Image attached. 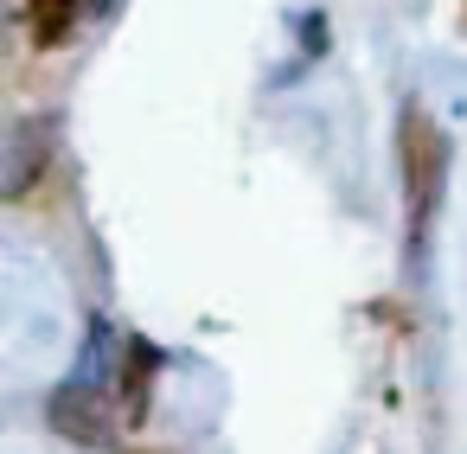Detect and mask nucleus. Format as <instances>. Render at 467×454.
I'll return each mask as SVG.
<instances>
[{"label": "nucleus", "instance_id": "nucleus-2", "mask_svg": "<svg viewBox=\"0 0 467 454\" xmlns=\"http://www.w3.org/2000/svg\"><path fill=\"white\" fill-rule=\"evenodd\" d=\"M52 148H58V129L46 116H20L14 135H7V167H0V192L7 199H26L39 186V173L52 167Z\"/></svg>", "mask_w": 467, "mask_h": 454}, {"label": "nucleus", "instance_id": "nucleus-4", "mask_svg": "<svg viewBox=\"0 0 467 454\" xmlns=\"http://www.w3.org/2000/svg\"><path fill=\"white\" fill-rule=\"evenodd\" d=\"M84 14V0H26V20H33V39L39 46H65L71 26Z\"/></svg>", "mask_w": 467, "mask_h": 454}, {"label": "nucleus", "instance_id": "nucleus-3", "mask_svg": "<svg viewBox=\"0 0 467 454\" xmlns=\"http://www.w3.org/2000/svg\"><path fill=\"white\" fill-rule=\"evenodd\" d=\"M161 371V352L148 339H129V358H122V422H141L148 416V384Z\"/></svg>", "mask_w": 467, "mask_h": 454}, {"label": "nucleus", "instance_id": "nucleus-1", "mask_svg": "<svg viewBox=\"0 0 467 454\" xmlns=\"http://www.w3.org/2000/svg\"><path fill=\"white\" fill-rule=\"evenodd\" d=\"M397 154H403V205H410V224L422 231L441 205V180H448V141L441 129L429 122V109H403L397 122Z\"/></svg>", "mask_w": 467, "mask_h": 454}]
</instances>
